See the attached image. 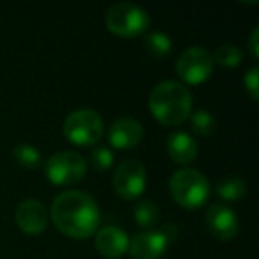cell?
I'll return each instance as SVG.
<instances>
[{
	"instance_id": "6da1fadb",
	"label": "cell",
	"mask_w": 259,
	"mask_h": 259,
	"mask_svg": "<svg viewBox=\"0 0 259 259\" xmlns=\"http://www.w3.org/2000/svg\"><path fill=\"white\" fill-rule=\"evenodd\" d=\"M50 215L55 227L62 234L75 240L93 236L100 227V208L89 194L80 190H68L54 199Z\"/></svg>"
},
{
	"instance_id": "7a4b0ae2",
	"label": "cell",
	"mask_w": 259,
	"mask_h": 259,
	"mask_svg": "<svg viewBox=\"0 0 259 259\" xmlns=\"http://www.w3.org/2000/svg\"><path fill=\"white\" fill-rule=\"evenodd\" d=\"M149 110L160 124L180 126L192 114L190 91L181 82L165 80L149 94Z\"/></svg>"
},
{
	"instance_id": "3957f363",
	"label": "cell",
	"mask_w": 259,
	"mask_h": 259,
	"mask_svg": "<svg viewBox=\"0 0 259 259\" xmlns=\"http://www.w3.org/2000/svg\"><path fill=\"white\" fill-rule=\"evenodd\" d=\"M169 190L180 206L188 209L201 208L209 197V181L195 169H180L170 176Z\"/></svg>"
},
{
	"instance_id": "277c9868",
	"label": "cell",
	"mask_w": 259,
	"mask_h": 259,
	"mask_svg": "<svg viewBox=\"0 0 259 259\" xmlns=\"http://www.w3.org/2000/svg\"><path fill=\"white\" fill-rule=\"evenodd\" d=\"M105 124L101 115L91 108H80L66 117L64 135L76 146H94L101 141Z\"/></svg>"
},
{
	"instance_id": "5b68a950",
	"label": "cell",
	"mask_w": 259,
	"mask_h": 259,
	"mask_svg": "<svg viewBox=\"0 0 259 259\" xmlns=\"http://www.w3.org/2000/svg\"><path fill=\"white\" fill-rule=\"evenodd\" d=\"M107 29L121 37H135L146 32L149 27V16L142 8L130 2L114 4L105 16Z\"/></svg>"
},
{
	"instance_id": "8992f818",
	"label": "cell",
	"mask_w": 259,
	"mask_h": 259,
	"mask_svg": "<svg viewBox=\"0 0 259 259\" xmlns=\"http://www.w3.org/2000/svg\"><path fill=\"white\" fill-rule=\"evenodd\" d=\"M87 172V162L75 151L55 153L47 162V178L55 187H69L83 180Z\"/></svg>"
},
{
	"instance_id": "52a82bcc",
	"label": "cell",
	"mask_w": 259,
	"mask_h": 259,
	"mask_svg": "<svg viewBox=\"0 0 259 259\" xmlns=\"http://www.w3.org/2000/svg\"><path fill=\"white\" fill-rule=\"evenodd\" d=\"M213 57L208 50L201 47H192L185 50L176 61V73L185 83L199 85L206 82L213 73Z\"/></svg>"
},
{
	"instance_id": "ba28073f",
	"label": "cell",
	"mask_w": 259,
	"mask_h": 259,
	"mask_svg": "<svg viewBox=\"0 0 259 259\" xmlns=\"http://www.w3.org/2000/svg\"><path fill=\"white\" fill-rule=\"evenodd\" d=\"M114 190L124 201L141 197L146 190V169L134 158L122 160L114 172Z\"/></svg>"
},
{
	"instance_id": "9c48e42d",
	"label": "cell",
	"mask_w": 259,
	"mask_h": 259,
	"mask_svg": "<svg viewBox=\"0 0 259 259\" xmlns=\"http://www.w3.org/2000/svg\"><path fill=\"white\" fill-rule=\"evenodd\" d=\"M170 240L162 229L142 231L135 234L128 245V252L134 259H158L165 254Z\"/></svg>"
},
{
	"instance_id": "30bf717a",
	"label": "cell",
	"mask_w": 259,
	"mask_h": 259,
	"mask_svg": "<svg viewBox=\"0 0 259 259\" xmlns=\"http://www.w3.org/2000/svg\"><path fill=\"white\" fill-rule=\"evenodd\" d=\"M16 226L25 234L36 236L41 234L48 226V211L47 206L37 199H25L16 208Z\"/></svg>"
},
{
	"instance_id": "8fae6325",
	"label": "cell",
	"mask_w": 259,
	"mask_h": 259,
	"mask_svg": "<svg viewBox=\"0 0 259 259\" xmlns=\"http://www.w3.org/2000/svg\"><path fill=\"white\" fill-rule=\"evenodd\" d=\"M206 226L220 241H229L238 234V219L226 204H211L206 211Z\"/></svg>"
},
{
	"instance_id": "7c38bea8",
	"label": "cell",
	"mask_w": 259,
	"mask_h": 259,
	"mask_svg": "<svg viewBox=\"0 0 259 259\" xmlns=\"http://www.w3.org/2000/svg\"><path fill=\"white\" fill-rule=\"evenodd\" d=\"M144 137V128L137 119L121 117L112 122L108 130V142L112 148L117 149H132L139 144Z\"/></svg>"
},
{
	"instance_id": "4fadbf2b",
	"label": "cell",
	"mask_w": 259,
	"mask_h": 259,
	"mask_svg": "<svg viewBox=\"0 0 259 259\" xmlns=\"http://www.w3.org/2000/svg\"><path fill=\"white\" fill-rule=\"evenodd\" d=\"M96 250L107 259H119L128 252L130 238L122 229L107 226L96 231Z\"/></svg>"
},
{
	"instance_id": "5bb4252c",
	"label": "cell",
	"mask_w": 259,
	"mask_h": 259,
	"mask_svg": "<svg viewBox=\"0 0 259 259\" xmlns=\"http://www.w3.org/2000/svg\"><path fill=\"white\" fill-rule=\"evenodd\" d=\"M197 151V142L192 139V135L185 134V132H176L167 141V153H169L170 160L174 163H180V165H187V163L194 162Z\"/></svg>"
},
{
	"instance_id": "9a60e30c",
	"label": "cell",
	"mask_w": 259,
	"mask_h": 259,
	"mask_svg": "<svg viewBox=\"0 0 259 259\" xmlns=\"http://www.w3.org/2000/svg\"><path fill=\"white\" fill-rule=\"evenodd\" d=\"M217 194H219L224 201L236 202L245 197V194H247V185H245V181L240 180V178L227 176L219 181V185H217Z\"/></svg>"
},
{
	"instance_id": "2e32d148",
	"label": "cell",
	"mask_w": 259,
	"mask_h": 259,
	"mask_svg": "<svg viewBox=\"0 0 259 259\" xmlns=\"http://www.w3.org/2000/svg\"><path fill=\"white\" fill-rule=\"evenodd\" d=\"M135 220L141 227L151 231V227H155L160 220V211L155 202L148 201V199L139 201L137 206H135Z\"/></svg>"
},
{
	"instance_id": "e0dca14e",
	"label": "cell",
	"mask_w": 259,
	"mask_h": 259,
	"mask_svg": "<svg viewBox=\"0 0 259 259\" xmlns=\"http://www.w3.org/2000/svg\"><path fill=\"white\" fill-rule=\"evenodd\" d=\"M144 48L148 50V54L155 59H163L170 54V48H172V43H170V37L163 32H151L146 36L144 41Z\"/></svg>"
},
{
	"instance_id": "ac0fdd59",
	"label": "cell",
	"mask_w": 259,
	"mask_h": 259,
	"mask_svg": "<svg viewBox=\"0 0 259 259\" xmlns=\"http://www.w3.org/2000/svg\"><path fill=\"white\" fill-rule=\"evenodd\" d=\"M211 57H213V62L220 64L222 68H236V66L241 62V59H243L241 57L240 48H236L231 43L220 45Z\"/></svg>"
},
{
	"instance_id": "d6986e66",
	"label": "cell",
	"mask_w": 259,
	"mask_h": 259,
	"mask_svg": "<svg viewBox=\"0 0 259 259\" xmlns=\"http://www.w3.org/2000/svg\"><path fill=\"white\" fill-rule=\"evenodd\" d=\"M13 155H15V160L27 170H34L39 167L41 163V155L36 148L29 144H20L13 149Z\"/></svg>"
},
{
	"instance_id": "ffe728a7",
	"label": "cell",
	"mask_w": 259,
	"mask_h": 259,
	"mask_svg": "<svg viewBox=\"0 0 259 259\" xmlns=\"http://www.w3.org/2000/svg\"><path fill=\"white\" fill-rule=\"evenodd\" d=\"M190 124L199 135H211L215 132V117L208 110H197L190 114Z\"/></svg>"
},
{
	"instance_id": "44dd1931",
	"label": "cell",
	"mask_w": 259,
	"mask_h": 259,
	"mask_svg": "<svg viewBox=\"0 0 259 259\" xmlns=\"http://www.w3.org/2000/svg\"><path fill=\"white\" fill-rule=\"evenodd\" d=\"M91 163L93 167L98 170V172H103V170H108L114 163V156H112L110 149L107 148H96L91 155Z\"/></svg>"
},
{
	"instance_id": "7402d4cb",
	"label": "cell",
	"mask_w": 259,
	"mask_h": 259,
	"mask_svg": "<svg viewBox=\"0 0 259 259\" xmlns=\"http://www.w3.org/2000/svg\"><path fill=\"white\" fill-rule=\"evenodd\" d=\"M259 68H252L250 71L245 75V89L248 91V94H250V98L254 101H257L259 98Z\"/></svg>"
},
{
	"instance_id": "603a6c76",
	"label": "cell",
	"mask_w": 259,
	"mask_h": 259,
	"mask_svg": "<svg viewBox=\"0 0 259 259\" xmlns=\"http://www.w3.org/2000/svg\"><path fill=\"white\" fill-rule=\"evenodd\" d=\"M250 54L254 59L259 57V29L252 30V36H250Z\"/></svg>"
}]
</instances>
